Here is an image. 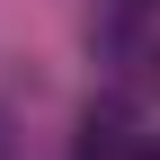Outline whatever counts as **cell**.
I'll list each match as a JSON object with an SVG mask.
<instances>
[{
    "mask_svg": "<svg viewBox=\"0 0 160 160\" xmlns=\"http://www.w3.org/2000/svg\"><path fill=\"white\" fill-rule=\"evenodd\" d=\"M71 160H133V116H125V107H89Z\"/></svg>",
    "mask_w": 160,
    "mask_h": 160,
    "instance_id": "obj_1",
    "label": "cell"
},
{
    "mask_svg": "<svg viewBox=\"0 0 160 160\" xmlns=\"http://www.w3.org/2000/svg\"><path fill=\"white\" fill-rule=\"evenodd\" d=\"M0 160H9V116H0Z\"/></svg>",
    "mask_w": 160,
    "mask_h": 160,
    "instance_id": "obj_2",
    "label": "cell"
},
{
    "mask_svg": "<svg viewBox=\"0 0 160 160\" xmlns=\"http://www.w3.org/2000/svg\"><path fill=\"white\" fill-rule=\"evenodd\" d=\"M142 160H160V151H142Z\"/></svg>",
    "mask_w": 160,
    "mask_h": 160,
    "instance_id": "obj_3",
    "label": "cell"
},
{
    "mask_svg": "<svg viewBox=\"0 0 160 160\" xmlns=\"http://www.w3.org/2000/svg\"><path fill=\"white\" fill-rule=\"evenodd\" d=\"M142 9H151V0H142Z\"/></svg>",
    "mask_w": 160,
    "mask_h": 160,
    "instance_id": "obj_4",
    "label": "cell"
}]
</instances>
